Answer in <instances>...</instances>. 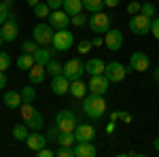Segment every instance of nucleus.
I'll return each instance as SVG.
<instances>
[{"instance_id":"49","label":"nucleus","mask_w":159,"mask_h":157,"mask_svg":"<svg viewBox=\"0 0 159 157\" xmlns=\"http://www.w3.org/2000/svg\"><path fill=\"white\" fill-rule=\"evenodd\" d=\"M155 149H157V151H159V136H157V138H155Z\"/></svg>"},{"instance_id":"3","label":"nucleus","mask_w":159,"mask_h":157,"mask_svg":"<svg viewBox=\"0 0 159 157\" xmlns=\"http://www.w3.org/2000/svg\"><path fill=\"white\" fill-rule=\"evenodd\" d=\"M76 125H79V121H76V115H74L72 110L64 109L55 115V127H57V132H74Z\"/></svg>"},{"instance_id":"50","label":"nucleus","mask_w":159,"mask_h":157,"mask_svg":"<svg viewBox=\"0 0 159 157\" xmlns=\"http://www.w3.org/2000/svg\"><path fill=\"white\" fill-rule=\"evenodd\" d=\"M2 43H4V40H2V36H0V47H2Z\"/></svg>"},{"instance_id":"21","label":"nucleus","mask_w":159,"mask_h":157,"mask_svg":"<svg viewBox=\"0 0 159 157\" xmlns=\"http://www.w3.org/2000/svg\"><path fill=\"white\" fill-rule=\"evenodd\" d=\"M53 53H55V49H47V47H38L34 51V62L40 64V66H47L51 60H53Z\"/></svg>"},{"instance_id":"20","label":"nucleus","mask_w":159,"mask_h":157,"mask_svg":"<svg viewBox=\"0 0 159 157\" xmlns=\"http://www.w3.org/2000/svg\"><path fill=\"white\" fill-rule=\"evenodd\" d=\"M2 102L7 104V109H19V106L24 104L21 91H4V96H2Z\"/></svg>"},{"instance_id":"24","label":"nucleus","mask_w":159,"mask_h":157,"mask_svg":"<svg viewBox=\"0 0 159 157\" xmlns=\"http://www.w3.org/2000/svg\"><path fill=\"white\" fill-rule=\"evenodd\" d=\"M61 9L68 13L70 17L85 11V9H83V0H64V7H61Z\"/></svg>"},{"instance_id":"31","label":"nucleus","mask_w":159,"mask_h":157,"mask_svg":"<svg viewBox=\"0 0 159 157\" xmlns=\"http://www.w3.org/2000/svg\"><path fill=\"white\" fill-rule=\"evenodd\" d=\"M140 13L147 15L148 19H153V17H157V7H155L153 2H144V4L140 7Z\"/></svg>"},{"instance_id":"22","label":"nucleus","mask_w":159,"mask_h":157,"mask_svg":"<svg viewBox=\"0 0 159 157\" xmlns=\"http://www.w3.org/2000/svg\"><path fill=\"white\" fill-rule=\"evenodd\" d=\"M45 74H47V68L45 66H40V64H34L32 68H30V83L32 85H38V83H43L45 81Z\"/></svg>"},{"instance_id":"28","label":"nucleus","mask_w":159,"mask_h":157,"mask_svg":"<svg viewBox=\"0 0 159 157\" xmlns=\"http://www.w3.org/2000/svg\"><path fill=\"white\" fill-rule=\"evenodd\" d=\"M83 9H85V13H100L102 9H104V2L102 0H83Z\"/></svg>"},{"instance_id":"26","label":"nucleus","mask_w":159,"mask_h":157,"mask_svg":"<svg viewBox=\"0 0 159 157\" xmlns=\"http://www.w3.org/2000/svg\"><path fill=\"white\" fill-rule=\"evenodd\" d=\"M34 64H36V62H34V55H32V53H21V55L17 58V68H19V70H30Z\"/></svg>"},{"instance_id":"18","label":"nucleus","mask_w":159,"mask_h":157,"mask_svg":"<svg viewBox=\"0 0 159 157\" xmlns=\"http://www.w3.org/2000/svg\"><path fill=\"white\" fill-rule=\"evenodd\" d=\"M106 70V62L100 60V58H89L85 62V72L87 74H104Z\"/></svg>"},{"instance_id":"48","label":"nucleus","mask_w":159,"mask_h":157,"mask_svg":"<svg viewBox=\"0 0 159 157\" xmlns=\"http://www.w3.org/2000/svg\"><path fill=\"white\" fill-rule=\"evenodd\" d=\"M2 2H4V4H7V7H9V9H11V4H13V0H2Z\"/></svg>"},{"instance_id":"36","label":"nucleus","mask_w":159,"mask_h":157,"mask_svg":"<svg viewBox=\"0 0 159 157\" xmlns=\"http://www.w3.org/2000/svg\"><path fill=\"white\" fill-rule=\"evenodd\" d=\"M57 157H74V146H60Z\"/></svg>"},{"instance_id":"4","label":"nucleus","mask_w":159,"mask_h":157,"mask_svg":"<svg viewBox=\"0 0 159 157\" xmlns=\"http://www.w3.org/2000/svg\"><path fill=\"white\" fill-rule=\"evenodd\" d=\"M87 25L91 28V32H96V34H106L110 30V17L106 13H91L89 15V19H87Z\"/></svg>"},{"instance_id":"39","label":"nucleus","mask_w":159,"mask_h":157,"mask_svg":"<svg viewBox=\"0 0 159 157\" xmlns=\"http://www.w3.org/2000/svg\"><path fill=\"white\" fill-rule=\"evenodd\" d=\"M151 34L159 40V17H153L151 19Z\"/></svg>"},{"instance_id":"46","label":"nucleus","mask_w":159,"mask_h":157,"mask_svg":"<svg viewBox=\"0 0 159 157\" xmlns=\"http://www.w3.org/2000/svg\"><path fill=\"white\" fill-rule=\"evenodd\" d=\"M153 81H155V83H159V66L155 68V72H153Z\"/></svg>"},{"instance_id":"38","label":"nucleus","mask_w":159,"mask_h":157,"mask_svg":"<svg viewBox=\"0 0 159 157\" xmlns=\"http://www.w3.org/2000/svg\"><path fill=\"white\" fill-rule=\"evenodd\" d=\"M9 15H11V11H9V7L4 4V2H0V25L4 24L7 19H9Z\"/></svg>"},{"instance_id":"41","label":"nucleus","mask_w":159,"mask_h":157,"mask_svg":"<svg viewBox=\"0 0 159 157\" xmlns=\"http://www.w3.org/2000/svg\"><path fill=\"white\" fill-rule=\"evenodd\" d=\"M36 155L38 157H53L55 153H53L51 149H47V146H43V149H38V151H36Z\"/></svg>"},{"instance_id":"12","label":"nucleus","mask_w":159,"mask_h":157,"mask_svg":"<svg viewBox=\"0 0 159 157\" xmlns=\"http://www.w3.org/2000/svg\"><path fill=\"white\" fill-rule=\"evenodd\" d=\"M151 66V58H148L144 51H134L129 55V70H136V72H144Z\"/></svg>"},{"instance_id":"19","label":"nucleus","mask_w":159,"mask_h":157,"mask_svg":"<svg viewBox=\"0 0 159 157\" xmlns=\"http://www.w3.org/2000/svg\"><path fill=\"white\" fill-rule=\"evenodd\" d=\"M25 145H28L30 151H34V153H36L38 149H43V146L47 145V138H45L40 132H32L28 138H25Z\"/></svg>"},{"instance_id":"5","label":"nucleus","mask_w":159,"mask_h":157,"mask_svg":"<svg viewBox=\"0 0 159 157\" xmlns=\"http://www.w3.org/2000/svg\"><path fill=\"white\" fill-rule=\"evenodd\" d=\"M53 34H55V28L51 24H36L34 25V32H32V38L36 40L40 47H47L53 40Z\"/></svg>"},{"instance_id":"37","label":"nucleus","mask_w":159,"mask_h":157,"mask_svg":"<svg viewBox=\"0 0 159 157\" xmlns=\"http://www.w3.org/2000/svg\"><path fill=\"white\" fill-rule=\"evenodd\" d=\"M91 47H93V43H91V40H81V43H79V53H81V55H85V53L91 51Z\"/></svg>"},{"instance_id":"44","label":"nucleus","mask_w":159,"mask_h":157,"mask_svg":"<svg viewBox=\"0 0 159 157\" xmlns=\"http://www.w3.org/2000/svg\"><path fill=\"white\" fill-rule=\"evenodd\" d=\"M4 87H7V74H4L2 70H0V91H2Z\"/></svg>"},{"instance_id":"14","label":"nucleus","mask_w":159,"mask_h":157,"mask_svg":"<svg viewBox=\"0 0 159 157\" xmlns=\"http://www.w3.org/2000/svg\"><path fill=\"white\" fill-rule=\"evenodd\" d=\"M49 24L55 28V30H66L70 24V15L64 11V9H55V11H51L49 15Z\"/></svg>"},{"instance_id":"2","label":"nucleus","mask_w":159,"mask_h":157,"mask_svg":"<svg viewBox=\"0 0 159 157\" xmlns=\"http://www.w3.org/2000/svg\"><path fill=\"white\" fill-rule=\"evenodd\" d=\"M19 113H21V117H24V123H28L30 130L40 132V130L45 127V119H43V115L32 106V102H24V104L19 106Z\"/></svg>"},{"instance_id":"10","label":"nucleus","mask_w":159,"mask_h":157,"mask_svg":"<svg viewBox=\"0 0 159 157\" xmlns=\"http://www.w3.org/2000/svg\"><path fill=\"white\" fill-rule=\"evenodd\" d=\"M127 72H129V68H125L119 62H108V64H106V70H104V74L108 76L110 83H121Z\"/></svg>"},{"instance_id":"32","label":"nucleus","mask_w":159,"mask_h":157,"mask_svg":"<svg viewBox=\"0 0 159 157\" xmlns=\"http://www.w3.org/2000/svg\"><path fill=\"white\" fill-rule=\"evenodd\" d=\"M38 47H40V45H38L34 38H32V40H21V53H32V55H34V51H36Z\"/></svg>"},{"instance_id":"11","label":"nucleus","mask_w":159,"mask_h":157,"mask_svg":"<svg viewBox=\"0 0 159 157\" xmlns=\"http://www.w3.org/2000/svg\"><path fill=\"white\" fill-rule=\"evenodd\" d=\"M108 76L106 74H91V79H89V83H87V89H89V94H100V96H104L106 91H108Z\"/></svg>"},{"instance_id":"9","label":"nucleus","mask_w":159,"mask_h":157,"mask_svg":"<svg viewBox=\"0 0 159 157\" xmlns=\"http://www.w3.org/2000/svg\"><path fill=\"white\" fill-rule=\"evenodd\" d=\"M64 74L68 76V81H76L85 74V64L79 60V58H72L64 64Z\"/></svg>"},{"instance_id":"30","label":"nucleus","mask_w":159,"mask_h":157,"mask_svg":"<svg viewBox=\"0 0 159 157\" xmlns=\"http://www.w3.org/2000/svg\"><path fill=\"white\" fill-rule=\"evenodd\" d=\"M32 11H34V15H36L38 19H45V17L51 15V7L47 2H38L36 7H32Z\"/></svg>"},{"instance_id":"15","label":"nucleus","mask_w":159,"mask_h":157,"mask_svg":"<svg viewBox=\"0 0 159 157\" xmlns=\"http://www.w3.org/2000/svg\"><path fill=\"white\" fill-rule=\"evenodd\" d=\"M51 91H53L55 96H66V94L70 91V81H68V76L64 72L51 76Z\"/></svg>"},{"instance_id":"27","label":"nucleus","mask_w":159,"mask_h":157,"mask_svg":"<svg viewBox=\"0 0 159 157\" xmlns=\"http://www.w3.org/2000/svg\"><path fill=\"white\" fill-rule=\"evenodd\" d=\"M30 136V127H28V123H21V125H13V138L15 140H21V142H25V138Z\"/></svg>"},{"instance_id":"7","label":"nucleus","mask_w":159,"mask_h":157,"mask_svg":"<svg viewBox=\"0 0 159 157\" xmlns=\"http://www.w3.org/2000/svg\"><path fill=\"white\" fill-rule=\"evenodd\" d=\"M129 30L136 36H144V34L151 32V19H148L147 15H142V13H136L129 19Z\"/></svg>"},{"instance_id":"42","label":"nucleus","mask_w":159,"mask_h":157,"mask_svg":"<svg viewBox=\"0 0 159 157\" xmlns=\"http://www.w3.org/2000/svg\"><path fill=\"white\" fill-rule=\"evenodd\" d=\"M47 4L51 7V11H55V9H61L64 7V0H47Z\"/></svg>"},{"instance_id":"8","label":"nucleus","mask_w":159,"mask_h":157,"mask_svg":"<svg viewBox=\"0 0 159 157\" xmlns=\"http://www.w3.org/2000/svg\"><path fill=\"white\" fill-rule=\"evenodd\" d=\"M0 36H2V40H7V43L17 40V36H19V25H17V19H15L13 13L9 15V19L0 25Z\"/></svg>"},{"instance_id":"33","label":"nucleus","mask_w":159,"mask_h":157,"mask_svg":"<svg viewBox=\"0 0 159 157\" xmlns=\"http://www.w3.org/2000/svg\"><path fill=\"white\" fill-rule=\"evenodd\" d=\"M21 98H24V102H34V100H36L34 87H32V85H25L24 89H21Z\"/></svg>"},{"instance_id":"35","label":"nucleus","mask_w":159,"mask_h":157,"mask_svg":"<svg viewBox=\"0 0 159 157\" xmlns=\"http://www.w3.org/2000/svg\"><path fill=\"white\" fill-rule=\"evenodd\" d=\"M9 66H11V55H9V53H4V51H0V70H2V72H7V70H9Z\"/></svg>"},{"instance_id":"23","label":"nucleus","mask_w":159,"mask_h":157,"mask_svg":"<svg viewBox=\"0 0 159 157\" xmlns=\"http://www.w3.org/2000/svg\"><path fill=\"white\" fill-rule=\"evenodd\" d=\"M68 94H72V98L76 100H83L87 96V85L81 81V79H76V81H70V91Z\"/></svg>"},{"instance_id":"16","label":"nucleus","mask_w":159,"mask_h":157,"mask_svg":"<svg viewBox=\"0 0 159 157\" xmlns=\"http://www.w3.org/2000/svg\"><path fill=\"white\" fill-rule=\"evenodd\" d=\"M74 136H76V142L93 140V138H96V127L89 125V123H79V125L74 127Z\"/></svg>"},{"instance_id":"1","label":"nucleus","mask_w":159,"mask_h":157,"mask_svg":"<svg viewBox=\"0 0 159 157\" xmlns=\"http://www.w3.org/2000/svg\"><path fill=\"white\" fill-rule=\"evenodd\" d=\"M83 113L91 119H102L106 113V100L100 94H87L83 98Z\"/></svg>"},{"instance_id":"40","label":"nucleus","mask_w":159,"mask_h":157,"mask_svg":"<svg viewBox=\"0 0 159 157\" xmlns=\"http://www.w3.org/2000/svg\"><path fill=\"white\" fill-rule=\"evenodd\" d=\"M140 7H142V4H140V2H129V4H127V13H132V15H136V13H140Z\"/></svg>"},{"instance_id":"6","label":"nucleus","mask_w":159,"mask_h":157,"mask_svg":"<svg viewBox=\"0 0 159 157\" xmlns=\"http://www.w3.org/2000/svg\"><path fill=\"white\" fill-rule=\"evenodd\" d=\"M51 45H53V49H55V51H68V49L74 45L72 32H70L68 28H66V30H55Z\"/></svg>"},{"instance_id":"29","label":"nucleus","mask_w":159,"mask_h":157,"mask_svg":"<svg viewBox=\"0 0 159 157\" xmlns=\"http://www.w3.org/2000/svg\"><path fill=\"white\" fill-rule=\"evenodd\" d=\"M45 68H47V74H51V76H55V74H61V72H64V64H61L57 58H53V60H51L49 64L45 66Z\"/></svg>"},{"instance_id":"43","label":"nucleus","mask_w":159,"mask_h":157,"mask_svg":"<svg viewBox=\"0 0 159 157\" xmlns=\"http://www.w3.org/2000/svg\"><path fill=\"white\" fill-rule=\"evenodd\" d=\"M102 2H104V7L115 9V7H119V2H121V0H102Z\"/></svg>"},{"instance_id":"25","label":"nucleus","mask_w":159,"mask_h":157,"mask_svg":"<svg viewBox=\"0 0 159 157\" xmlns=\"http://www.w3.org/2000/svg\"><path fill=\"white\" fill-rule=\"evenodd\" d=\"M57 145L60 146H74L76 145L74 132H57Z\"/></svg>"},{"instance_id":"17","label":"nucleus","mask_w":159,"mask_h":157,"mask_svg":"<svg viewBox=\"0 0 159 157\" xmlns=\"http://www.w3.org/2000/svg\"><path fill=\"white\" fill-rule=\"evenodd\" d=\"M98 153L96 146L91 145V140H83V142H76L74 145V157H93Z\"/></svg>"},{"instance_id":"13","label":"nucleus","mask_w":159,"mask_h":157,"mask_svg":"<svg viewBox=\"0 0 159 157\" xmlns=\"http://www.w3.org/2000/svg\"><path fill=\"white\" fill-rule=\"evenodd\" d=\"M104 47L108 51H119L123 47V32L117 28H110L108 32L104 34Z\"/></svg>"},{"instance_id":"45","label":"nucleus","mask_w":159,"mask_h":157,"mask_svg":"<svg viewBox=\"0 0 159 157\" xmlns=\"http://www.w3.org/2000/svg\"><path fill=\"white\" fill-rule=\"evenodd\" d=\"M91 43H93V47H104V38H93V40H91Z\"/></svg>"},{"instance_id":"47","label":"nucleus","mask_w":159,"mask_h":157,"mask_svg":"<svg viewBox=\"0 0 159 157\" xmlns=\"http://www.w3.org/2000/svg\"><path fill=\"white\" fill-rule=\"evenodd\" d=\"M38 2H40V0H28V4H30V7H36Z\"/></svg>"},{"instance_id":"34","label":"nucleus","mask_w":159,"mask_h":157,"mask_svg":"<svg viewBox=\"0 0 159 157\" xmlns=\"http://www.w3.org/2000/svg\"><path fill=\"white\" fill-rule=\"evenodd\" d=\"M87 19H89V17H87L85 11H83V13H79V15H72V17H70V24L76 25V28H83V25H87Z\"/></svg>"}]
</instances>
